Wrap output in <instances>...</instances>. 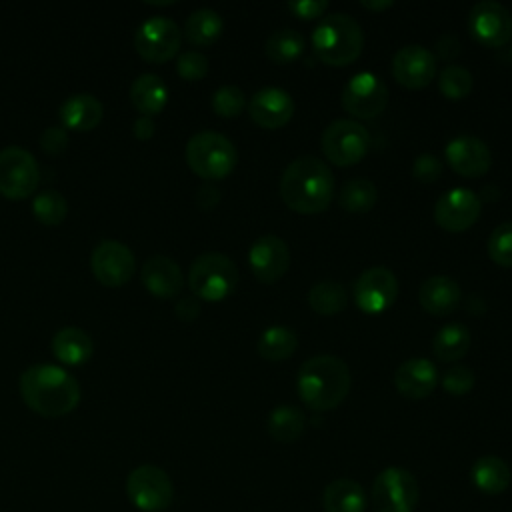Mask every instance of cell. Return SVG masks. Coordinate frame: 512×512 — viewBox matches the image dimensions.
Masks as SVG:
<instances>
[{
  "label": "cell",
  "instance_id": "cell-1",
  "mask_svg": "<svg viewBox=\"0 0 512 512\" xmlns=\"http://www.w3.org/2000/svg\"><path fill=\"white\" fill-rule=\"evenodd\" d=\"M24 402L42 416H64L80 402V384L72 372L58 364H30L20 374Z\"/></svg>",
  "mask_w": 512,
  "mask_h": 512
},
{
  "label": "cell",
  "instance_id": "cell-2",
  "mask_svg": "<svg viewBox=\"0 0 512 512\" xmlns=\"http://www.w3.org/2000/svg\"><path fill=\"white\" fill-rule=\"evenodd\" d=\"M280 198L296 214H320L334 196V176L316 156L294 158L280 176Z\"/></svg>",
  "mask_w": 512,
  "mask_h": 512
},
{
  "label": "cell",
  "instance_id": "cell-3",
  "mask_svg": "<svg viewBox=\"0 0 512 512\" xmlns=\"http://www.w3.org/2000/svg\"><path fill=\"white\" fill-rule=\"evenodd\" d=\"M350 370L346 362L332 354H318L302 362L296 374V392L314 412L334 410L350 392Z\"/></svg>",
  "mask_w": 512,
  "mask_h": 512
},
{
  "label": "cell",
  "instance_id": "cell-4",
  "mask_svg": "<svg viewBox=\"0 0 512 512\" xmlns=\"http://www.w3.org/2000/svg\"><path fill=\"white\" fill-rule=\"evenodd\" d=\"M362 48V26L350 14H328L318 22L312 32V52L326 66H348L360 58Z\"/></svg>",
  "mask_w": 512,
  "mask_h": 512
},
{
  "label": "cell",
  "instance_id": "cell-5",
  "mask_svg": "<svg viewBox=\"0 0 512 512\" xmlns=\"http://www.w3.org/2000/svg\"><path fill=\"white\" fill-rule=\"evenodd\" d=\"M186 162L194 174L220 180L236 168L238 152L228 136L216 130H200L186 142Z\"/></svg>",
  "mask_w": 512,
  "mask_h": 512
},
{
  "label": "cell",
  "instance_id": "cell-6",
  "mask_svg": "<svg viewBox=\"0 0 512 512\" xmlns=\"http://www.w3.org/2000/svg\"><path fill=\"white\" fill-rule=\"evenodd\" d=\"M238 284V268L224 252L198 254L188 270V286L198 300L218 302L234 292Z\"/></svg>",
  "mask_w": 512,
  "mask_h": 512
},
{
  "label": "cell",
  "instance_id": "cell-7",
  "mask_svg": "<svg viewBox=\"0 0 512 512\" xmlns=\"http://www.w3.org/2000/svg\"><path fill=\"white\" fill-rule=\"evenodd\" d=\"M370 146V132L358 120L352 118H338L330 122L320 138L324 158L340 168H348L362 162Z\"/></svg>",
  "mask_w": 512,
  "mask_h": 512
},
{
  "label": "cell",
  "instance_id": "cell-8",
  "mask_svg": "<svg viewBox=\"0 0 512 512\" xmlns=\"http://www.w3.org/2000/svg\"><path fill=\"white\" fill-rule=\"evenodd\" d=\"M126 496L142 512H162L174 500V484L160 466L140 464L126 478Z\"/></svg>",
  "mask_w": 512,
  "mask_h": 512
},
{
  "label": "cell",
  "instance_id": "cell-9",
  "mask_svg": "<svg viewBox=\"0 0 512 512\" xmlns=\"http://www.w3.org/2000/svg\"><path fill=\"white\" fill-rule=\"evenodd\" d=\"M418 498V482L406 468L390 466L374 478L372 502L376 512H414Z\"/></svg>",
  "mask_w": 512,
  "mask_h": 512
},
{
  "label": "cell",
  "instance_id": "cell-10",
  "mask_svg": "<svg viewBox=\"0 0 512 512\" xmlns=\"http://www.w3.org/2000/svg\"><path fill=\"white\" fill-rule=\"evenodd\" d=\"M388 98L390 94L384 80L378 74L364 70L344 84L340 104L350 116L358 120H372L386 110Z\"/></svg>",
  "mask_w": 512,
  "mask_h": 512
},
{
  "label": "cell",
  "instance_id": "cell-11",
  "mask_svg": "<svg viewBox=\"0 0 512 512\" xmlns=\"http://www.w3.org/2000/svg\"><path fill=\"white\" fill-rule=\"evenodd\" d=\"M40 180V166L34 154L18 144L0 148V192L8 198L32 194Z\"/></svg>",
  "mask_w": 512,
  "mask_h": 512
},
{
  "label": "cell",
  "instance_id": "cell-12",
  "mask_svg": "<svg viewBox=\"0 0 512 512\" xmlns=\"http://www.w3.org/2000/svg\"><path fill=\"white\" fill-rule=\"evenodd\" d=\"M182 42L178 24L168 16H148L134 32V46L138 54L150 62L170 60Z\"/></svg>",
  "mask_w": 512,
  "mask_h": 512
},
{
  "label": "cell",
  "instance_id": "cell-13",
  "mask_svg": "<svg viewBox=\"0 0 512 512\" xmlns=\"http://www.w3.org/2000/svg\"><path fill=\"white\" fill-rule=\"evenodd\" d=\"M468 30L478 44L502 48L512 38V14L500 2L482 0L468 14Z\"/></svg>",
  "mask_w": 512,
  "mask_h": 512
},
{
  "label": "cell",
  "instance_id": "cell-14",
  "mask_svg": "<svg viewBox=\"0 0 512 512\" xmlns=\"http://www.w3.org/2000/svg\"><path fill=\"white\" fill-rule=\"evenodd\" d=\"M352 294L354 304L364 314H380L396 302L398 280L390 268L372 266L356 278Z\"/></svg>",
  "mask_w": 512,
  "mask_h": 512
},
{
  "label": "cell",
  "instance_id": "cell-15",
  "mask_svg": "<svg viewBox=\"0 0 512 512\" xmlns=\"http://www.w3.org/2000/svg\"><path fill=\"white\" fill-rule=\"evenodd\" d=\"M482 200L468 188H450L434 204V222L446 232H464L476 224Z\"/></svg>",
  "mask_w": 512,
  "mask_h": 512
},
{
  "label": "cell",
  "instance_id": "cell-16",
  "mask_svg": "<svg viewBox=\"0 0 512 512\" xmlns=\"http://www.w3.org/2000/svg\"><path fill=\"white\" fill-rule=\"evenodd\" d=\"M392 78L408 90H420L426 88L438 72L436 56L428 48L420 44H406L398 48L392 56L390 64Z\"/></svg>",
  "mask_w": 512,
  "mask_h": 512
},
{
  "label": "cell",
  "instance_id": "cell-17",
  "mask_svg": "<svg viewBox=\"0 0 512 512\" xmlns=\"http://www.w3.org/2000/svg\"><path fill=\"white\" fill-rule=\"evenodd\" d=\"M90 266L102 284L120 286L134 274L136 258L128 244L116 238H104L92 248Z\"/></svg>",
  "mask_w": 512,
  "mask_h": 512
},
{
  "label": "cell",
  "instance_id": "cell-18",
  "mask_svg": "<svg viewBox=\"0 0 512 512\" xmlns=\"http://www.w3.org/2000/svg\"><path fill=\"white\" fill-rule=\"evenodd\" d=\"M248 266L258 282L274 284L290 268V248L280 236L264 234L248 250Z\"/></svg>",
  "mask_w": 512,
  "mask_h": 512
},
{
  "label": "cell",
  "instance_id": "cell-19",
  "mask_svg": "<svg viewBox=\"0 0 512 512\" xmlns=\"http://www.w3.org/2000/svg\"><path fill=\"white\" fill-rule=\"evenodd\" d=\"M246 108L252 122L264 130H278L286 126L296 112L294 98L278 86H266L254 92Z\"/></svg>",
  "mask_w": 512,
  "mask_h": 512
},
{
  "label": "cell",
  "instance_id": "cell-20",
  "mask_svg": "<svg viewBox=\"0 0 512 512\" xmlns=\"http://www.w3.org/2000/svg\"><path fill=\"white\" fill-rule=\"evenodd\" d=\"M448 166L464 178H480L492 166V152L478 136L462 134L452 138L444 148Z\"/></svg>",
  "mask_w": 512,
  "mask_h": 512
},
{
  "label": "cell",
  "instance_id": "cell-21",
  "mask_svg": "<svg viewBox=\"0 0 512 512\" xmlns=\"http://www.w3.org/2000/svg\"><path fill=\"white\" fill-rule=\"evenodd\" d=\"M438 382V368L428 358H408L394 372V386L408 400H422L430 396Z\"/></svg>",
  "mask_w": 512,
  "mask_h": 512
},
{
  "label": "cell",
  "instance_id": "cell-22",
  "mask_svg": "<svg viewBox=\"0 0 512 512\" xmlns=\"http://www.w3.org/2000/svg\"><path fill=\"white\" fill-rule=\"evenodd\" d=\"M462 292L454 278L436 274L426 278L418 290V302L430 316H450L460 304Z\"/></svg>",
  "mask_w": 512,
  "mask_h": 512
},
{
  "label": "cell",
  "instance_id": "cell-23",
  "mask_svg": "<svg viewBox=\"0 0 512 512\" xmlns=\"http://www.w3.org/2000/svg\"><path fill=\"white\" fill-rule=\"evenodd\" d=\"M142 284L156 296L168 298L180 292L184 284L182 270L176 260L166 254H152L144 260L140 270Z\"/></svg>",
  "mask_w": 512,
  "mask_h": 512
},
{
  "label": "cell",
  "instance_id": "cell-24",
  "mask_svg": "<svg viewBox=\"0 0 512 512\" xmlns=\"http://www.w3.org/2000/svg\"><path fill=\"white\" fill-rule=\"evenodd\" d=\"M104 106L90 92H74L60 104V120L66 128L90 130L102 118Z\"/></svg>",
  "mask_w": 512,
  "mask_h": 512
},
{
  "label": "cell",
  "instance_id": "cell-25",
  "mask_svg": "<svg viewBox=\"0 0 512 512\" xmlns=\"http://www.w3.org/2000/svg\"><path fill=\"white\" fill-rule=\"evenodd\" d=\"M130 100L140 114L154 116L168 102V86L158 74L144 72L132 80Z\"/></svg>",
  "mask_w": 512,
  "mask_h": 512
},
{
  "label": "cell",
  "instance_id": "cell-26",
  "mask_svg": "<svg viewBox=\"0 0 512 512\" xmlns=\"http://www.w3.org/2000/svg\"><path fill=\"white\" fill-rule=\"evenodd\" d=\"M470 478H472V484L482 494L496 496V494H502L510 486L512 474H510L508 464L502 458L488 454V456H480L472 464Z\"/></svg>",
  "mask_w": 512,
  "mask_h": 512
},
{
  "label": "cell",
  "instance_id": "cell-27",
  "mask_svg": "<svg viewBox=\"0 0 512 512\" xmlns=\"http://www.w3.org/2000/svg\"><path fill=\"white\" fill-rule=\"evenodd\" d=\"M52 350L56 358L66 364H80L94 352L92 336L80 326H64L52 336Z\"/></svg>",
  "mask_w": 512,
  "mask_h": 512
},
{
  "label": "cell",
  "instance_id": "cell-28",
  "mask_svg": "<svg viewBox=\"0 0 512 512\" xmlns=\"http://www.w3.org/2000/svg\"><path fill=\"white\" fill-rule=\"evenodd\" d=\"M322 506L326 512H364L366 494L358 482L350 478H338L324 488Z\"/></svg>",
  "mask_w": 512,
  "mask_h": 512
},
{
  "label": "cell",
  "instance_id": "cell-29",
  "mask_svg": "<svg viewBox=\"0 0 512 512\" xmlns=\"http://www.w3.org/2000/svg\"><path fill=\"white\" fill-rule=\"evenodd\" d=\"M470 344V330L460 322H448L436 332L432 340V350L440 362H456L468 354Z\"/></svg>",
  "mask_w": 512,
  "mask_h": 512
},
{
  "label": "cell",
  "instance_id": "cell-30",
  "mask_svg": "<svg viewBox=\"0 0 512 512\" xmlns=\"http://www.w3.org/2000/svg\"><path fill=\"white\" fill-rule=\"evenodd\" d=\"M224 30L222 16L212 8H198L188 14L184 22V36L194 46L214 44Z\"/></svg>",
  "mask_w": 512,
  "mask_h": 512
},
{
  "label": "cell",
  "instance_id": "cell-31",
  "mask_svg": "<svg viewBox=\"0 0 512 512\" xmlns=\"http://www.w3.org/2000/svg\"><path fill=\"white\" fill-rule=\"evenodd\" d=\"M298 348V336L288 326H268L256 344L260 358L268 362L288 360Z\"/></svg>",
  "mask_w": 512,
  "mask_h": 512
},
{
  "label": "cell",
  "instance_id": "cell-32",
  "mask_svg": "<svg viewBox=\"0 0 512 512\" xmlns=\"http://www.w3.org/2000/svg\"><path fill=\"white\" fill-rule=\"evenodd\" d=\"M306 426V418L302 414V410H298L296 406H276L266 420V430L268 434L282 444H290L294 440H298L304 432Z\"/></svg>",
  "mask_w": 512,
  "mask_h": 512
},
{
  "label": "cell",
  "instance_id": "cell-33",
  "mask_svg": "<svg viewBox=\"0 0 512 512\" xmlns=\"http://www.w3.org/2000/svg\"><path fill=\"white\" fill-rule=\"evenodd\" d=\"M304 52V38L292 28L272 32L264 42V54L270 62L278 66H288L296 62Z\"/></svg>",
  "mask_w": 512,
  "mask_h": 512
},
{
  "label": "cell",
  "instance_id": "cell-34",
  "mask_svg": "<svg viewBox=\"0 0 512 512\" xmlns=\"http://www.w3.org/2000/svg\"><path fill=\"white\" fill-rule=\"evenodd\" d=\"M378 202V188L366 178H350L338 192V206L350 214L370 212Z\"/></svg>",
  "mask_w": 512,
  "mask_h": 512
},
{
  "label": "cell",
  "instance_id": "cell-35",
  "mask_svg": "<svg viewBox=\"0 0 512 512\" xmlns=\"http://www.w3.org/2000/svg\"><path fill=\"white\" fill-rule=\"evenodd\" d=\"M348 304L346 288L336 280H322L308 290V306L320 316L340 314Z\"/></svg>",
  "mask_w": 512,
  "mask_h": 512
},
{
  "label": "cell",
  "instance_id": "cell-36",
  "mask_svg": "<svg viewBox=\"0 0 512 512\" xmlns=\"http://www.w3.org/2000/svg\"><path fill=\"white\" fill-rule=\"evenodd\" d=\"M474 88L472 72L460 64H446L438 74V90L448 100H464Z\"/></svg>",
  "mask_w": 512,
  "mask_h": 512
},
{
  "label": "cell",
  "instance_id": "cell-37",
  "mask_svg": "<svg viewBox=\"0 0 512 512\" xmlns=\"http://www.w3.org/2000/svg\"><path fill=\"white\" fill-rule=\"evenodd\" d=\"M66 210H68L66 198L54 188H44L36 192L32 198V212L42 224H48V226L60 224L62 218L66 216Z\"/></svg>",
  "mask_w": 512,
  "mask_h": 512
},
{
  "label": "cell",
  "instance_id": "cell-38",
  "mask_svg": "<svg viewBox=\"0 0 512 512\" xmlns=\"http://www.w3.org/2000/svg\"><path fill=\"white\" fill-rule=\"evenodd\" d=\"M248 106V98L242 88L234 84H224L212 94V110L222 118H236Z\"/></svg>",
  "mask_w": 512,
  "mask_h": 512
},
{
  "label": "cell",
  "instance_id": "cell-39",
  "mask_svg": "<svg viewBox=\"0 0 512 512\" xmlns=\"http://www.w3.org/2000/svg\"><path fill=\"white\" fill-rule=\"evenodd\" d=\"M486 250L494 264L512 268V222H502L492 230L486 242Z\"/></svg>",
  "mask_w": 512,
  "mask_h": 512
},
{
  "label": "cell",
  "instance_id": "cell-40",
  "mask_svg": "<svg viewBox=\"0 0 512 512\" xmlns=\"http://www.w3.org/2000/svg\"><path fill=\"white\" fill-rule=\"evenodd\" d=\"M474 372L464 366V364H456L452 368H448L442 376H440V384L442 388L452 394V396H464L474 388Z\"/></svg>",
  "mask_w": 512,
  "mask_h": 512
},
{
  "label": "cell",
  "instance_id": "cell-41",
  "mask_svg": "<svg viewBox=\"0 0 512 512\" xmlns=\"http://www.w3.org/2000/svg\"><path fill=\"white\" fill-rule=\"evenodd\" d=\"M176 72L190 82L202 80L208 74V58L200 50H184L178 54Z\"/></svg>",
  "mask_w": 512,
  "mask_h": 512
},
{
  "label": "cell",
  "instance_id": "cell-42",
  "mask_svg": "<svg viewBox=\"0 0 512 512\" xmlns=\"http://www.w3.org/2000/svg\"><path fill=\"white\" fill-rule=\"evenodd\" d=\"M442 160L430 152L418 154L412 162V176L422 184H432L442 176Z\"/></svg>",
  "mask_w": 512,
  "mask_h": 512
},
{
  "label": "cell",
  "instance_id": "cell-43",
  "mask_svg": "<svg viewBox=\"0 0 512 512\" xmlns=\"http://www.w3.org/2000/svg\"><path fill=\"white\" fill-rule=\"evenodd\" d=\"M288 10L300 18V20H314L324 16L328 10V0H298V2H288Z\"/></svg>",
  "mask_w": 512,
  "mask_h": 512
},
{
  "label": "cell",
  "instance_id": "cell-44",
  "mask_svg": "<svg viewBox=\"0 0 512 512\" xmlns=\"http://www.w3.org/2000/svg\"><path fill=\"white\" fill-rule=\"evenodd\" d=\"M66 142H68V134L64 126H48L40 134V144L50 154H60L66 148Z\"/></svg>",
  "mask_w": 512,
  "mask_h": 512
},
{
  "label": "cell",
  "instance_id": "cell-45",
  "mask_svg": "<svg viewBox=\"0 0 512 512\" xmlns=\"http://www.w3.org/2000/svg\"><path fill=\"white\" fill-rule=\"evenodd\" d=\"M174 312H176V316H178L180 320L190 322V320H194V318L200 314V300H198L194 294H192V296H184V298H180V300L176 302Z\"/></svg>",
  "mask_w": 512,
  "mask_h": 512
},
{
  "label": "cell",
  "instance_id": "cell-46",
  "mask_svg": "<svg viewBox=\"0 0 512 512\" xmlns=\"http://www.w3.org/2000/svg\"><path fill=\"white\" fill-rule=\"evenodd\" d=\"M460 52V42L454 34H442L438 40H436V54L444 60H452L454 56H458ZM434 54V56H436Z\"/></svg>",
  "mask_w": 512,
  "mask_h": 512
},
{
  "label": "cell",
  "instance_id": "cell-47",
  "mask_svg": "<svg viewBox=\"0 0 512 512\" xmlns=\"http://www.w3.org/2000/svg\"><path fill=\"white\" fill-rule=\"evenodd\" d=\"M196 202H198L200 208L210 210V208H214L220 202V190L216 186H212V184H202L198 188V192H196Z\"/></svg>",
  "mask_w": 512,
  "mask_h": 512
},
{
  "label": "cell",
  "instance_id": "cell-48",
  "mask_svg": "<svg viewBox=\"0 0 512 512\" xmlns=\"http://www.w3.org/2000/svg\"><path fill=\"white\" fill-rule=\"evenodd\" d=\"M132 130H134V134H136L138 138H142V140L150 138V136L154 134V120H152V116L140 114V116L134 120Z\"/></svg>",
  "mask_w": 512,
  "mask_h": 512
},
{
  "label": "cell",
  "instance_id": "cell-49",
  "mask_svg": "<svg viewBox=\"0 0 512 512\" xmlns=\"http://www.w3.org/2000/svg\"><path fill=\"white\" fill-rule=\"evenodd\" d=\"M360 6L366 10H372V12H384V10L392 8L394 2L392 0H362Z\"/></svg>",
  "mask_w": 512,
  "mask_h": 512
},
{
  "label": "cell",
  "instance_id": "cell-50",
  "mask_svg": "<svg viewBox=\"0 0 512 512\" xmlns=\"http://www.w3.org/2000/svg\"><path fill=\"white\" fill-rule=\"evenodd\" d=\"M508 62L512 64V44H510V48H508Z\"/></svg>",
  "mask_w": 512,
  "mask_h": 512
}]
</instances>
